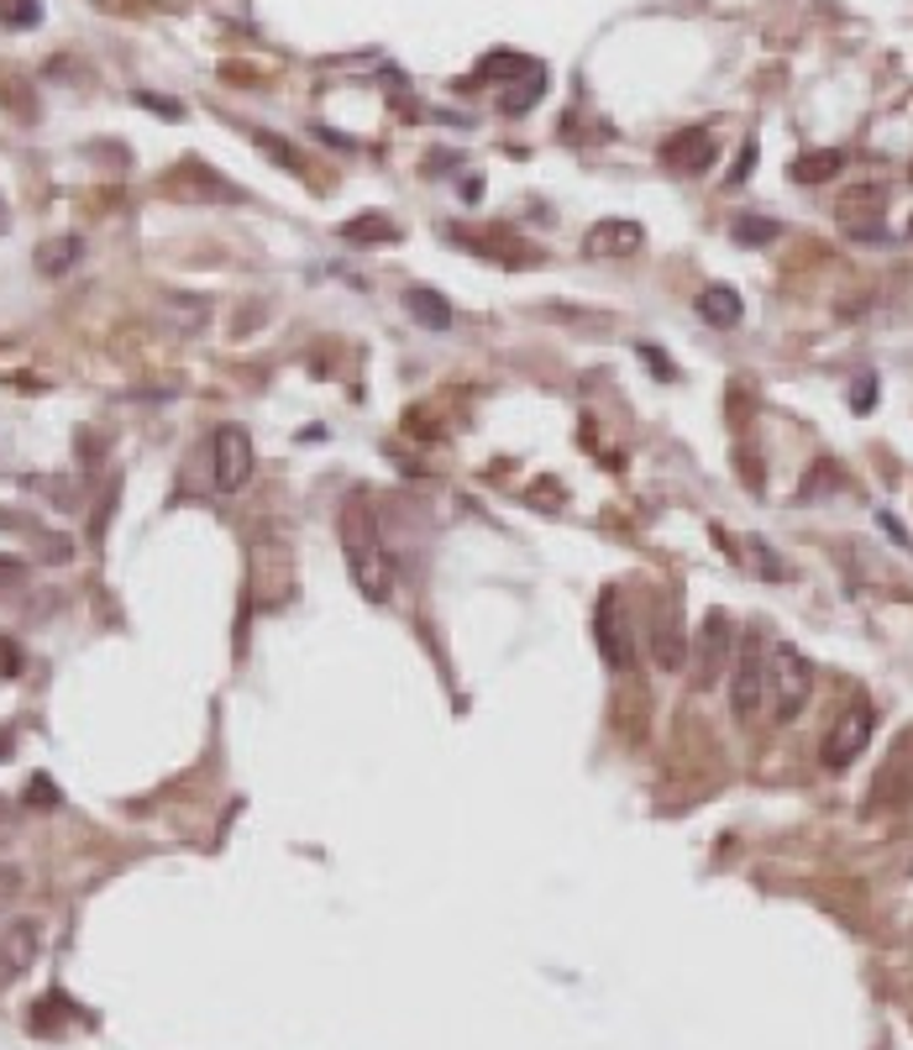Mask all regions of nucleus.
Returning a JSON list of instances; mask_svg holds the SVG:
<instances>
[{
    "label": "nucleus",
    "mask_w": 913,
    "mask_h": 1050,
    "mask_svg": "<svg viewBox=\"0 0 913 1050\" xmlns=\"http://www.w3.org/2000/svg\"><path fill=\"white\" fill-rule=\"evenodd\" d=\"M909 237H913V221H909Z\"/></svg>",
    "instance_id": "35"
},
{
    "label": "nucleus",
    "mask_w": 913,
    "mask_h": 1050,
    "mask_svg": "<svg viewBox=\"0 0 913 1050\" xmlns=\"http://www.w3.org/2000/svg\"><path fill=\"white\" fill-rule=\"evenodd\" d=\"M0 21L17 27V32H27V27H38L42 21V6L38 0H0Z\"/></svg>",
    "instance_id": "20"
},
{
    "label": "nucleus",
    "mask_w": 913,
    "mask_h": 1050,
    "mask_svg": "<svg viewBox=\"0 0 913 1050\" xmlns=\"http://www.w3.org/2000/svg\"><path fill=\"white\" fill-rule=\"evenodd\" d=\"M715 159H719V142L709 126H683V132H673V137L661 142V163L677 169V174H709Z\"/></svg>",
    "instance_id": "9"
},
{
    "label": "nucleus",
    "mask_w": 913,
    "mask_h": 1050,
    "mask_svg": "<svg viewBox=\"0 0 913 1050\" xmlns=\"http://www.w3.org/2000/svg\"><path fill=\"white\" fill-rule=\"evenodd\" d=\"M751 557H756V568H761V578H772V583H777V578H788V562H782V557H777L761 536L751 541Z\"/></svg>",
    "instance_id": "23"
},
{
    "label": "nucleus",
    "mask_w": 913,
    "mask_h": 1050,
    "mask_svg": "<svg viewBox=\"0 0 913 1050\" xmlns=\"http://www.w3.org/2000/svg\"><path fill=\"white\" fill-rule=\"evenodd\" d=\"M872 731H876V714H872V704H861L855 699L851 710L834 720V731L824 735V746H819V756H824V767L830 773H845L855 756L866 752V741H872Z\"/></svg>",
    "instance_id": "7"
},
{
    "label": "nucleus",
    "mask_w": 913,
    "mask_h": 1050,
    "mask_svg": "<svg viewBox=\"0 0 913 1050\" xmlns=\"http://www.w3.org/2000/svg\"><path fill=\"white\" fill-rule=\"evenodd\" d=\"M0 809H6V798H0Z\"/></svg>",
    "instance_id": "37"
},
{
    "label": "nucleus",
    "mask_w": 913,
    "mask_h": 1050,
    "mask_svg": "<svg viewBox=\"0 0 913 1050\" xmlns=\"http://www.w3.org/2000/svg\"><path fill=\"white\" fill-rule=\"evenodd\" d=\"M478 195H483V179H478V174H473V179H462V200H468V205H473Z\"/></svg>",
    "instance_id": "32"
},
{
    "label": "nucleus",
    "mask_w": 913,
    "mask_h": 1050,
    "mask_svg": "<svg viewBox=\"0 0 913 1050\" xmlns=\"http://www.w3.org/2000/svg\"><path fill=\"white\" fill-rule=\"evenodd\" d=\"M751 163H756V142H746V147H740V159H735V169H730V179H725V184H746V174H751Z\"/></svg>",
    "instance_id": "28"
},
{
    "label": "nucleus",
    "mask_w": 913,
    "mask_h": 1050,
    "mask_svg": "<svg viewBox=\"0 0 913 1050\" xmlns=\"http://www.w3.org/2000/svg\"><path fill=\"white\" fill-rule=\"evenodd\" d=\"M17 893H21V873H17V867H0V904H6V898H17Z\"/></svg>",
    "instance_id": "30"
},
{
    "label": "nucleus",
    "mask_w": 913,
    "mask_h": 1050,
    "mask_svg": "<svg viewBox=\"0 0 913 1050\" xmlns=\"http://www.w3.org/2000/svg\"><path fill=\"white\" fill-rule=\"evenodd\" d=\"M80 253H84V242L80 237H53V242H42L38 247V274L42 278H63L74 263H80Z\"/></svg>",
    "instance_id": "16"
},
{
    "label": "nucleus",
    "mask_w": 913,
    "mask_h": 1050,
    "mask_svg": "<svg viewBox=\"0 0 913 1050\" xmlns=\"http://www.w3.org/2000/svg\"><path fill=\"white\" fill-rule=\"evenodd\" d=\"M652 656H656V667H667V673H677L688 662V631H683V610L677 604H661L652 614Z\"/></svg>",
    "instance_id": "12"
},
{
    "label": "nucleus",
    "mask_w": 913,
    "mask_h": 1050,
    "mask_svg": "<svg viewBox=\"0 0 913 1050\" xmlns=\"http://www.w3.org/2000/svg\"><path fill=\"white\" fill-rule=\"evenodd\" d=\"M909 179H913V163H909Z\"/></svg>",
    "instance_id": "36"
},
{
    "label": "nucleus",
    "mask_w": 913,
    "mask_h": 1050,
    "mask_svg": "<svg viewBox=\"0 0 913 1050\" xmlns=\"http://www.w3.org/2000/svg\"><path fill=\"white\" fill-rule=\"evenodd\" d=\"M59 798H63V793H59V783H53L48 773H38L32 783H27V804H32V809H59Z\"/></svg>",
    "instance_id": "22"
},
{
    "label": "nucleus",
    "mask_w": 913,
    "mask_h": 1050,
    "mask_svg": "<svg viewBox=\"0 0 913 1050\" xmlns=\"http://www.w3.org/2000/svg\"><path fill=\"white\" fill-rule=\"evenodd\" d=\"M0 526H17V531H32V526H27L21 516H11V510H0ZM32 536H38V531H32Z\"/></svg>",
    "instance_id": "33"
},
{
    "label": "nucleus",
    "mask_w": 913,
    "mask_h": 1050,
    "mask_svg": "<svg viewBox=\"0 0 913 1050\" xmlns=\"http://www.w3.org/2000/svg\"><path fill=\"white\" fill-rule=\"evenodd\" d=\"M341 242H352V247L394 242V221H383V216H352L347 226H341Z\"/></svg>",
    "instance_id": "19"
},
{
    "label": "nucleus",
    "mask_w": 913,
    "mask_h": 1050,
    "mask_svg": "<svg viewBox=\"0 0 913 1050\" xmlns=\"http://www.w3.org/2000/svg\"><path fill=\"white\" fill-rule=\"evenodd\" d=\"M337 536H341V552H347V568H352V583L368 604H383L389 599V573H383V531H378V510L373 499L352 489L341 499L337 510Z\"/></svg>",
    "instance_id": "1"
},
{
    "label": "nucleus",
    "mask_w": 913,
    "mask_h": 1050,
    "mask_svg": "<svg viewBox=\"0 0 913 1050\" xmlns=\"http://www.w3.org/2000/svg\"><path fill=\"white\" fill-rule=\"evenodd\" d=\"M814 694V662L798 652L793 641H777L772 646V667H767V704H772L777 725H793L803 704Z\"/></svg>",
    "instance_id": "2"
},
{
    "label": "nucleus",
    "mask_w": 913,
    "mask_h": 1050,
    "mask_svg": "<svg viewBox=\"0 0 913 1050\" xmlns=\"http://www.w3.org/2000/svg\"><path fill=\"white\" fill-rule=\"evenodd\" d=\"M247 478H253V437H247V426L226 420L211 437V483H216V495H242Z\"/></svg>",
    "instance_id": "4"
},
{
    "label": "nucleus",
    "mask_w": 913,
    "mask_h": 1050,
    "mask_svg": "<svg viewBox=\"0 0 913 1050\" xmlns=\"http://www.w3.org/2000/svg\"><path fill=\"white\" fill-rule=\"evenodd\" d=\"M594 646H598V656H604L615 673H625V667L636 662V641H630V631H625V614H619V594H615V589H604V594H598Z\"/></svg>",
    "instance_id": "8"
},
{
    "label": "nucleus",
    "mask_w": 913,
    "mask_h": 1050,
    "mask_svg": "<svg viewBox=\"0 0 913 1050\" xmlns=\"http://www.w3.org/2000/svg\"><path fill=\"white\" fill-rule=\"evenodd\" d=\"M38 951H42L38 925H32V919H11V925L0 930V988H11L17 977H27L32 961H38Z\"/></svg>",
    "instance_id": "10"
},
{
    "label": "nucleus",
    "mask_w": 913,
    "mask_h": 1050,
    "mask_svg": "<svg viewBox=\"0 0 913 1050\" xmlns=\"http://www.w3.org/2000/svg\"><path fill=\"white\" fill-rule=\"evenodd\" d=\"M541 95H546V69H541V63H531V69H525L515 84H504V95H499V111H504V116H525V111H531Z\"/></svg>",
    "instance_id": "15"
},
{
    "label": "nucleus",
    "mask_w": 913,
    "mask_h": 1050,
    "mask_svg": "<svg viewBox=\"0 0 913 1050\" xmlns=\"http://www.w3.org/2000/svg\"><path fill=\"white\" fill-rule=\"evenodd\" d=\"M767 667H772V641L761 631H746L740 646H735V662H730V710L740 720H751L767 699Z\"/></svg>",
    "instance_id": "3"
},
{
    "label": "nucleus",
    "mask_w": 913,
    "mask_h": 1050,
    "mask_svg": "<svg viewBox=\"0 0 913 1050\" xmlns=\"http://www.w3.org/2000/svg\"><path fill=\"white\" fill-rule=\"evenodd\" d=\"M694 310L704 326H715V332H735L740 320H746V305H740V295H735L730 284H709V289H698Z\"/></svg>",
    "instance_id": "14"
},
{
    "label": "nucleus",
    "mask_w": 913,
    "mask_h": 1050,
    "mask_svg": "<svg viewBox=\"0 0 913 1050\" xmlns=\"http://www.w3.org/2000/svg\"><path fill=\"white\" fill-rule=\"evenodd\" d=\"M142 105H147V111H158V116H168V121H184V105H179V100H163V95H147V90H142Z\"/></svg>",
    "instance_id": "26"
},
{
    "label": "nucleus",
    "mask_w": 913,
    "mask_h": 1050,
    "mask_svg": "<svg viewBox=\"0 0 913 1050\" xmlns=\"http://www.w3.org/2000/svg\"><path fill=\"white\" fill-rule=\"evenodd\" d=\"M399 305H404V316L416 320V326H425V332H452V299L441 295V289H425V284H410L404 295H399Z\"/></svg>",
    "instance_id": "13"
},
{
    "label": "nucleus",
    "mask_w": 913,
    "mask_h": 1050,
    "mask_svg": "<svg viewBox=\"0 0 913 1050\" xmlns=\"http://www.w3.org/2000/svg\"><path fill=\"white\" fill-rule=\"evenodd\" d=\"M0 673H21V646L0 635Z\"/></svg>",
    "instance_id": "29"
},
{
    "label": "nucleus",
    "mask_w": 913,
    "mask_h": 1050,
    "mask_svg": "<svg viewBox=\"0 0 913 1050\" xmlns=\"http://www.w3.org/2000/svg\"><path fill=\"white\" fill-rule=\"evenodd\" d=\"M840 232L861 247H882L893 242V226H888V195L876 184H861L851 195L840 200Z\"/></svg>",
    "instance_id": "5"
},
{
    "label": "nucleus",
    "mask_w": 913,
    "mask_h": 1050,
    "mask_svg": "<svg viewBox=\"0 0 913 1050\" xmlns=\"http://www.w3.org/2000/svg\"><path fill=\"white\" fill-rule=\"evenodd\" d=\"M640 242H646V226H640V221L604 216V221H594V226H588L583 253H588V258H636Z\"/></svg>",
    "instance_id": "11"
},
{
    "label": "nucleus",
    "mask_w": 913,
    "mask_h": 1050,
    "mask_svg": "<svg viewBox=\"0 0 913 1050\" xmlns=\"http://www.w3.org/2000/svg\"><path fill=\"white\" fill-rule=\"evenodd\" d=\"M840 169H845V153H803V159H793L788 174H793L798 184H830Z\"/></svg>",
    "instance_id": "17"
},
{
    "label": "nucleus",
    "mask_w": 913,
    "mask_h": 1050,
    "mask_svg": "<svg viewBox=\"0 0 913 1050\" xmlns=\"http://www.w3.org/2000/svg\"><path fill=\"white\" fill-rule=\"evenodd\" d=\"M735 620L725 610H709L704 625H698V641H694V683L698 689H715L719 673L735 662Z\"/></svg>",
    "instance_id": "6"
},
{
    "label": "nucleus",
    "mask_w": 913,
    "mask_h": 1050,
    "mask_svg": "<svg viewBox=\"0 0 913 1050\" xmlns=\"http://www.w3.org/2000/svg\"><path fill=\"white\" fill-rule=\"evenodd\" d=\"M525 69H531V59H520V53H489L483 69H478V80H504V74L515 80V74H525Z\"/></svg>",
    "instance_id": "21"
},
{
    "label": "nucleus",
    "mask_w": 913,
    "mask_h": 1050,
    "mask_svg": "<svg viewBox=\"0 0 913 1050\" xmlns=\"http://www.w3.org/2000/svg\"><path fill=\"white\" fill-rule=\"evenodd\" d=\"M730 237L740 242V247H767V242L782 237V221H772V216H735L730 221Z\"/></svg>",
    "instance_id": "18"
},
{
    "label": "nucleus",
    "mask_w": 913,
    "mask_h": 1050,
    "mask_svg": "<svg viewBox=\"0 0 913 1050\" xmlns=\"http://www.w3.org/2000/svg\"><path fill=\"white\" fill-rule=\"evenodd\" d=\"M851 410H855V416H872V410H876V374H861V378H855Z\"/></svg>",
    "instance_id": "24"
},
{
    "label": "nucleus",
    "mask_w": 913,
    "mask_h": 1050,
    "mask_svg": "<svg viewBox=\"0 0 913 1050\" xmlns=\"http://www.w3.org/2000/svg\"><path fill=\"white\" fill-rule=\"evenodd\" d=\"M258 147H268V153H274V159H278V163H284V169H299V159H295V147H289V142H278V137H274V132H258Z\"/></svg>",
    "instance_id": "25"
},
{
    "label": "nucleus",
    "mask_w": 913,
    "mask_h": 1050,
    "mask_svg": "<svg viewBox=\"0 0 913 1050\" xmlns=\"http://www.w3.org/2000/svg\"><path fill=\"white\" fill-rule=\"evenodd\" d=\"M0 226H6V200H0Z\"/></svg>",
    "instance_id": "34"
},
{
    "label": "nucleus",
    "mask_w": 913,
    "mask_h": 1050,
    "mask_svg": "<svg viewBox=\"0 0 913 1050\" xmlns=\"http://www.w3.org/2000/svg\"><path fill=\"white\" fill-rule=\"evenodd\" d=\"M876 526H882V531L893 536V541H897V547H903V552H909V547H913V541H909V531H903V526H897V520L888 516V510H882V516H876Z\"/></svg>",
    "instance_id": "31"
},
{
    "label": "nucleus",
    "mask_w": 913,
    "mask_h": 1050,
    "mask_svg": "<svg viewBox=\"0 0 913 1050\" xmlns=\"http://www.w3.org/2000/svg\"><path fill=\"white\" fill-rule=\"evenodd\" d=\"M21 578H27V562H21V557H6V552H0V589H17Z\"/></svg>",
    "instance_id": "27"
}]
</instances>
